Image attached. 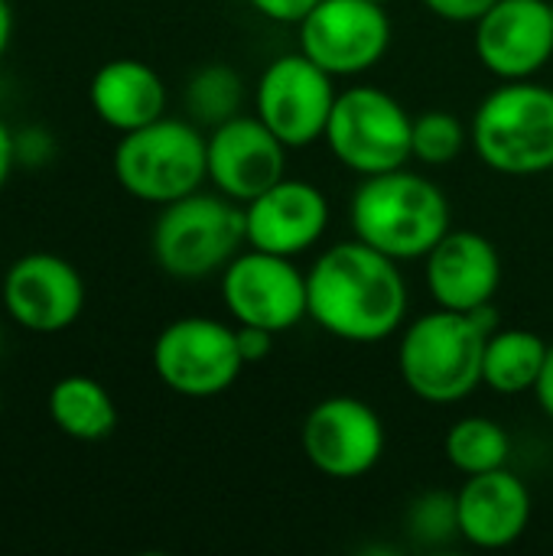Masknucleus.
<instances>
[{"label": "nucleus", "mask_w": 553, "mask_h": 556, "mask_svg": "<svg viewBox=\"0 0 553 556\" xmlns=\"http://www.w3.org/2000/svg\"><path fill=\"white\" fill-rule=\"evenodd\" d=\"M401 261L352 238L326 248L306 270L310 319L339 342L375 345L407 323L411 290Z\"/></svg>", "instance_id": "obj_1"}, {"label": "nucleus", "mask_w": 553, "mask_h": 556, "mask_svg": "<svg viewBox=\"0 0 553 556\" xmlns=\"http://www.w3.org/2000/svg\"><path fill=\"white\" fill-rule=\"evenodd\" d=\"M499 329L495 306L476 313L430 309L401 329L398 371L407 391L433 407L466 401L482 384V355Z\"/></svg>", "instance_id": "obj_2"}, {"label": "nucleus", "mask_w": 553, "mask_h": 556, "mask_svg": "<svg viewBox=\"0 0 553 556\" xmlns=\"http://www.w3.org/2000/svg\"><path fill=\"white\" fill-rule=\"evenodd\" d=\"M349 222L359 241L394 261H420L450 231V199L424 173L407 166L362 176L349 202Z\"/></svg>", "instance_id": "obj_3"}, {"label": "nucleus", "mask_w": 553, "mask_h": 556, "mask_svg": "<svg viewBox=\"0 0 553 556\" xmlns=\"http://www.w3.org/2000/svg\"><path fill=\"white\" fill-rule=\"evenodd\" d=\"M476 156L499 176H544L553 169V88L502 81L473 114Z\"/></svg>", "instance_id": "obj_4"}, {"label": "nucleus", "mask_w": 553, "mask_h": 556, "mask_svg": "<svg viewBox=\"0 0 553 556\" xmlns=\"http://www.w3.org/2000/svg\"><path fill=\"white\" fill-rule=\"evenodd\" d=\"M150 248L156 267L173 280L222 274L244 248V208L222 192H189L160 205Z\"/></svg>", "instance_id": "obj_5"}, {"label": "nucleus", "mask_w": 553, "mask_h": 556, "mask_svg": "<svg viewBox=\"0 0 553 556\" xmlns=\"http://www.w3.org/2000/svg\"><path fill=\"white\" fill-rule=\"evenodd\" d=\"M111 166L130 199L156 208L169 205L189 192H199L209 179L205 134L196 121L163 114L147 127L121 134Z\"/></svg>", "instance_id": "obj_6"}, {"label": "nucleus", "mask_w": 553, "mask_h": 556, "mask_svg": "<svg viewBox=\"0 0 553 556\" xmlns=\"http://www.w3.org/2000/svg\"><path fill=\"white\" fill-rule=\"evenodd\" d=\"M411 130L414 117L391 91L378 85H352L339 91L323 140L355 176H378L414 160Z\"/></svg>", "instance_id": "obj_7"}, {"label": "nucleus", "mask_w": 553, "mask_h": 556, "mask_svg": "<svg viewBox=\"0 0 553 556\" xmlns=\"http://www.w3.org/2000/svg\"><path fill=\"white\" fill-rule=\"evenodd\" d=\"M150 358L156 378L189 401L225 394L244 368L238 329L212 316H179L163 326Z\"/></svg>", "instance_id": "obj_8"}, {"label": "nucleus", "mask_w": 553, "mask_h": 556, "mask_svg": "<svg viewBox=\"0 0 553 556\" xmlns=\"http://www.w3.org/2000/svg\"><path fill=\"white\" fill-rule=\"evenodd\" d=\"M336 98V78L297 49L277 55L261 72L254 85V114L287 150H306L323 140Z\"/></svg>", "instance_id": "obj_9"}, {"label": "nucleus", "mask_w": 553, "mask_h": 556, "mask_svg": "<svg viewBox=\"0 0 553 556\" xmlns=\"http://www.w3.org/2000/svg\"><path fill=\"white\" fill-rule=\"evenodd\" d=\"M218 277L222 303L238 326H261L280 336L310 319L306 274L293 257L244 248Z\"/></svg>", "instance_id": "obj_10"}, {"label": "nucleus", "mask_w": 553, "mask_h": 556, "mask_svg": "<svg viewBox=\"0 0 553 556\" xmlns=\"http://www.w3.org/2000/svg\"><path fill=\"white\" fill-rule=\"evenodd\" d=\"M300 52L332 78L372 72L391 49L394 23L375 0H319L300 23Z\"/></svg>", "instance_id": "obj_11"}, {"label": "nucleus", "mask_w": 553, "mask_h": 556, "mask_svg": "<svg viewBox=\"0 0 553 556\" xmlns=\"http://www.w3.org/2000/svg\"><path fill=\"white\" fill-rule=\"evenodd\" d=\"M385 424L378 410L352 394L323 397L303 420L300 446L306 463L339 482L368 476L385 456Z\"/></svg>", "instance_id": "obj_12"}, {"label": "nucleus", "mask_w": 553, "mask_h": 556, "mask_svg": "<svg viewBox=\"0 0 553 556\" xmlns=\"http://www.w3.org/2000/svg\"><path fill=\"white\" fill-rule=\"evenodd\" d=\"M0 300L20 329L55 336L78 323L85 309V280L72 261L33 251L7 267L0 280Z\"/></svg>", "instance_id": "obj_13"}, {"label": "nucleus", "mask_w": 553, "mask_h": 556, "mask_svg": "<svg viewBox=\"0 0 553 556\" xmlns=\"http://www.w3.org/2000/svg\"><path fill=\"white\" fill-rule=\"evenodd\" d=\"M473 26L476 55L499 81L535 78L553 59L551 0H499Z\"/></svg>", "instance_id": "obj_14"}, {"label": "nucleus", "mask_w": 553, "mask_h": 556, "mask_svg": "<svg viewBox=\"0 0 553 556\" xmlns=\"http://www.w3.org/2000/svg\"><path fill=\"white\" fill-rule=\"evenodd\" d=\"M287 153L257 114H238L205 134L209 182L238 205L287 176Z\"/></svg>", "instance_id": "obj_15"}, {"label": "nucleus", "mask_w": 553, "mask_h": 556, "mask_svg": "<svg viewBox=\"0 0 553 556\" xmlns=\"http://www.w3.org/2000/svg\"><path fill=\"white\" fill-rule=\"evenodd\" d=\"M244 208V248L280 257H300L316 248L329 228L332 205L316 182L284 176Z\"/></svg>", "instance_id": "obj_16"}, {"label": "nucleus", "mask_w": 553, "mask_h": 556, "mask_svg": "<svg viewBox=\"0 0 553 556\" xmlns=\"http://www.w3.org/2000/svg\"><path fill=\"white\" fill-rule=\"evenodd\" d=\"M424 280L433 306L476 313L492 306L502 287L499 248L479 231H447L424 257Z\"/></svg>", "instance_id": "obj_17"}, {"label": "nucleus", "mask_w": 553, "mask_h": 556, "mask_svg": "<svg viewBox=\"0 0 553 556\" xmlns=\"http://www.w3.org/2000/svg\"><path fill=\"white\" fill-rule=\"evenodd\" d=\"M460 538L479 551H505L518 544L531 525V492L508 466L466 476L456 492Z\"/></svg>", "instance_id": "obj_18"}, {"label": "nucleus", "mask_w": 553, "mask_h": 556, "mask_svg": "<svg viewBox=\"0 0 553 556\" xmlns=\"http://www.w3.org/2000/svg\"><path fill=\"white\" fill-rule=\"evenodd\" d=\"M88 101L101 124L130 134L166 114V85L160 72L140 59H111L95 72Z\"/></svg>", "instance_id": "obj_19"}, {"label": "nucleus", "mask_w": 553, "mask_h": 556, "mask_svg": "<svg viewBox=\"0 0 553 556\" xmlns=\"http://www.w3.org/2000/svg\"><path fill=\"white\" fill-rule=\"evenodd\" d=\"M49 420L59 433L78 443H98L117 427V404L111 391L88 375H65L49 391Z\"/></svg>", "instance_id": "obj_20"}, {"label": "nucleus", "mask_w": 553, "mask_h": 556, "mask_svg": "<svg viewBox=\"0 0 553 556\" xmlns=\"http://www.w3.org/2000/svg\"><path fill=\"white\" fill-rule=\"evenodd\" d=\"M548 349L551 345L531 329H495L482 355V384L505 397L535 391Z\"/></svg>", "instance_id": "obj_21"}, {"label": "nucleus", "mask_w": 553, "mask_h": 556, "mask_svg": "<svg viewBox=\"0 0 553 556\" xmlns=\"http://www.w3.org/2000/svg\"><path fill=\"white\" fill-rule=\"evenodd\" d=\"M443 453L450 466L463 476H479L508 466L512 440L505 427L492 417H463L447 430Z\"/></svg>", "instance_id": "obj_22"}, {"label": "nucleus", "mask_w": 553, "mask_h": 556, "mask_svg": "<svg viewBox=\"0 0 553 556\" xmlns=\"http://www.w3.org/2000/svg\"><path fill=\"white\" fill-rule=\"evenodd\" d=\"M183 101H186L189 121L212 130V127L241 114L244 78L225 62H209V65L192 72V78L186 81Z\"/></svg>", "instance_id": "obj_23"}, {"label": "nucleus", "mask_w": 553, "mask_h": 556, "mask_svg": "<svg viewBox=\"0 0 553 556\" xmlns=\"http://www.w3.org/2000/svg\"><path fill=\"white\" fill-rule=\"evenodd\" d=\"M469 143V127L453 111H424L414 117L411 130V153L424 166H447L453 163Z\"/></svg>", "instance_id": "obj_24"}, {"label": "nucleus", "mask_w": 553, "mask_h": 556, "mask_svg": "<svg viewBox=\"0 0 553 556\" xmlns=\"http://www.w3.org/2000/svg\"><path fill=\"white\" fill-rule=\"evenodd\" d=\"M407 528L414 538L427 544H440L450 538H460V521H456V495L447 492H427L420 495L411 511H407Z\"/></svg>", "instance_id": "obj_25"}, {"label": "nucleus", "mask_w": 553, "mask_h": 556, "mask_svg": "<svg viewBox=\"0 0 553 556\" xmlns=\"http://www.w3.org/2000/svg\"><path fill=\"white\" fill-rule=\"evenodd\" d=\"M52 156V137L42 127L16 130V166H42Z\"/></svg>", "instance_id": "obj_26"}, {"label": "nucleus", "mask_w": 553, "mask_h": 556, "mask_svg": "<svg viewBox=\"0 0 553 556\" xmlns=\"http://www.w3.org/2000/svg\"><path fill=\"white\" fill-rule=\"evenodd\" d=\"M420 3L447 23H476L499 0H420Z\"/></svg>", "instance_id": "obj_27"}, {"label": "nucleus", "mask_w": 553, "mask_h": 556, "mask_svg": "<svg viewBox=\"0 0 553 556\" xmlns=\"http://www.w3.org/2000/svg\"><path fill=\"white\" fill-rule=\"evenodd\" d=\"M254 13H261L271 23H300L319 0H248Z\"/></svg>", "instance_id": "obj_28"}, {"label": "nucleus", "mask_w": 553, "mask_h": 556, "mask_svg": "<svg viewBox=\"0 0 553 556\" xmlns=\"http://www.w3.org/2000/svg\"><path fill=\"white\" fill-rule=\"evenodd\" d=\"M238 329V349H241V358L244 365H254V362H264L274 349V332L261 329V326H235Z\"/></svg>", "instance_id": "obj_29"}, {"label": "nucleus", "mask_w": 553, "mask_h": 556, "mask_svg": "<svg viewBox=\"0 0 553 556\" xmlns=\"http://www.w3.org/2000/svg\"><path fill=\"white\" fill-rule=\"evenodd\" d=\"M16 169V134L7 127V121H0V192L10 182Z\"/></svg>", "instance_id": "obj_30"}, {"label": "nucleus", "mask_w": 553, "mask_h": 556, "mask_svg": "<svg viewBox=\"0 0 553 556\" xmlns=\"http://www.w3.org/2000/svg\"><path fill=\"white\" fill-rule=\"evenodd\" d=\"M535 401H538V407L544 410V417H551L553 420V345L548 349V358H544V368H541V375H538V384H535Z\"/></svg>", "instance_id": "obj_31"}, {"label": "nucleus", "mask_w": 553, "mask_h": 556, "mask_svg": "<svg viewBox=\"0 0 553 556\" xmlns=\"http://www.w3.org/2000/svg\"><path fill=\"white\" fill-rule=\"evenodd\" d=\"M10 39H13V7L10 0H0V59L10 49Z\"/></svg>", "instance_id": "obj_32"}, {"label": "nucleus", "mask_w": 553, "mask_h": 556, "mask_svg": "<svg viewBox=\"0 0 553 556\" xmlns=\"http://www.w3.org/2000/svg\"><path fill=\"white\" fill-rule=\"evenodd\" d=\"M375 3H385V7H388V3H394V0H375Z\"/></svg>", "instance_id": "obj_33"}, {"label": "nucleus", "mask_w": 553, "mask_h": 556, "mask_svg": "<svg viewBox=\"0 0 553 556\" xmlns=\"http://www.w3.org/2000/svg\"><path fill=\"white\" fill-rule=\"evenodd\" d=\"M0 407H3V391H0Z\"/></svg>", "instance_id": "obj_34"}, {"label": "nucleus", "mask_w": 553, "mask_h": 556, "mask_svg": "<svg viewBox=\"0 0 553 556\" xmlns=\"http://www.w3.org/2000/svg\"><path fill=\"white\" fill-rule=\"evenodd\" d=\"M551 192H553V169H551Z\"/></svg>", "instance_id": "obj_35"}, {"label": "nucleus", "mask_w": 553, "mask_h": 556, "mask_svg": "<svg viewBox=\"0 0 553 556\" xmlns=\"http://www.w3.org/2000/svg\"><path fill=\"white\" fill-rule=\"evenodd\" d=\"M551 10H553V0H551Z\"/></svg>", "instance_id": "obj_36"}]
</instances>
